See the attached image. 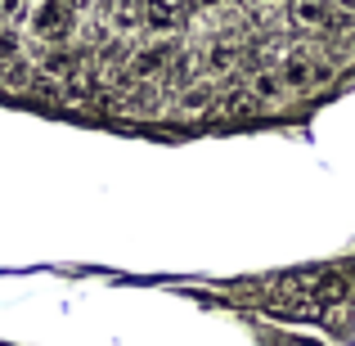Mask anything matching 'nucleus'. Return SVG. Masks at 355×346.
I'll use <instances>...</instances> for the list:
<instances>
[{"mask_svg":"<svg viewBox=\"0 0 355 346\" xmlns=\"http://www.w3.org/2000/svg\"><path fill=\"white\" fill-rule=\"evenodd\" d=\"M351 36H355V32H351Z\"/></svg>","mask_w":355,"mask_h":346,"instance_id":"nucleus-18","label":"nucleus"},{"mask_svg":"<svg viewBox=\"0 0 355 346\" xmlns=\"http://www.w3.org/2000/svg\"><path fill=\"white\" fill-rule=\"evenodd\" d=\"M5 81H9V90H23L27 86V68H23V63H18V68H9Z\"/></svg>","mask_w":355,"mask_h":346,"instance_id":"nucleus-12","label":"nucleus"},{"mask_svg":"<svg viewBox=\"0 0 355 346\" xmlns=\"http://www.w3.org/2000/svg\"><path fill=\"white\" fill-rule=\"evenodd\" d=\"M27 23H32V36H41V41H68L77 32V14L63 0H41Z\"/></svg>","mask_w":355,"mask_h":346,"instance_id":"nucleus-1","label":"nucleus"},{"mask_svg":"<svg viewBox=\"0 0 355 346\" xmlns=\"http://www.w3.org/2000/svg\"><path fill=\"white\" fill-rule=\"evenodd\" d=\"M338 5H342V9H355V0H338Z\"/></svg>","mask_w":355,"mask_h":346,"instance_id":"nucleus-16","label":"nucleus"},{"mask_svg":"<svg viewBox=\"0 0 355 346\" xmlns=\"http://www.w3.org/2000/svg\"><path fill=\"white\" fill-rule=\"evenodd\" d=\"M18 9V0H0V14H14Z\"/></svg>","mask_w":355,"mask_h":346,"instance_id":"nucleus-13","label":"nucleus"},{"mask_svg":"<svg viewBox=\"0 0 355 346\" xmlns=\"http://www.w3.org/2000/svg\"><path fill=\"white\" fill-rule=\"evenodd\" d=\"M248 90H252L257 99H279V90H284V86H279V77H275V72H257Z\"/></svg>","mask_w":355,"mask_h":346,"instance_id":"nucleus-10","label":"nucleus"},{"mask_svg":"<svg viewBox=\"0 0 355 346\" xmlns=\"http://www.w3.org/2000/svg\"><path fill=\"white\" fill-rule=\"evenodd\" d=\"M175 108H180V117H207L211 108H216V90H211V81H189V86L180 90V99H175Z\"/></svg>","mask_w":355,"mask_h":346,"instance_id":"nucleus-2","label":"nucleus"},{"mask_svg":"<svg viewBox=\"0 0 355 346\" xmlns=\"http://www.w3.org/2000/svg\"><path fill=\"white\" fill-rule=\"evenodd\" d=\"M166 63H171V45H148V50H139L135 59H130V72H135V77H157Z\"/></svg>","mask_w":355,"mask_h":346,"instance_id":"nucleus-5","label":"nucleus"},{"mask_svg":"<svg viewBox=\"0 0 355 346\" xmlns=\"http://www.w3.org/2000/svg\"><path fill=\"white\" fill-rule=\"evenodd\" d=\"M320 81H329V68H324V63L306 59V54H293V59L284 63V86L306 90V86H320Z\"/></svg>","mask_w":355,"mask_h":346,"instance_id":"nucleus-3","label":"nucleus"},{"mask_svg":"<svg viewBox=\"0 0 355 346\" xmlns=\"http://www.w3.org/2000/svg\"><path fill=\"white\" fill-rule=\"evenodd\" d=\"M193 5H202V9H216V5H220V0H193Z\"/></svg>","mask_w":355,"mask_h":346,"instance_id":"nucleus-14","label":"nucleus"},{"mask_svg":"<svg viewBox=\"0 0 355 346\" xmlns=\"http://www.w3.org/2000/svg\"><path fill=\"white\" fill-rule=\"evenodd\" d=\"M220 113H225V117H248V113H257V95H252L248 86L230 90V95L220 99Z\"/></svg>","mask_w":355,"mask_h":346,"instance_id":"nucleus-7","label":"nucleus"},{"mask_svg":"<svg viewBox=\"0 0 355 346\" xmlns=\"http://www.w3.org/2000/svg\"><path fill=\"white\" fill-rule=\"evenodd\" d=\"M234 59H239L234 45H216V50L207 54V72H230V68H234Z\"/></svg>","mask_w":355,"mask_h":346,"instance_id":"nucleus-11","label":"nucleus"},{"mask_svg":"<svg viewBox=\"0 0 355 346\" xmlns=\"http://www.w3.org/2000/svg\"><path fill=\"white\" fill-rule=\"evenodd\" d=\"M144 23L153 32H175L184 23V0H144Z\"/></svg>","mask_w":355,"mask_h":346,"instance_id":"nucleus-4","label":"nucleus"},{"mask_svg":"<svg viewBox=\"0 0 355 346\" xmlns=\"http://www.w3.org/2000/svg\"><path fill=\"white\" fill-rule=\"evenodd\" d=\"M297 27H329V0H293Z\"/></svg>","mask_w":355,"mask_h":346,"instance_id":"nucleus-6","label":"nucleus"},{"mask_svg":"<svg viewBox=\"0 0 355 346\" xmlns=\"http://www.w3.org/2000/svg\"><path fill=\"white\" fill-rule=\"evenodd\" d=\"M41 72L45 77H72V72H77V54L72 50H50L41 59Z\"/></svg>","mask_w":355,"mask_h":346,"instance_id":"nucleus-8","label":"nucleus"},{"mask_svg":"<svg viewBox=\"0 0 355 346\" xmlns=\"http://www.w3.org/2000/svg\"><path fill=\"white\" fill-rule=\"evenodd\" d=\"M234 5H248V0H234Z\"/></svg>","mask_w":355,"mask_h":346,"instance_id":"nucleus-17","label":"nucleus"},{"mask_svg":"<svg viewBox=\"0 0 355 346\" xmlns=\"http://www.w3.org/2000/svg\"><path fill=\"white\" fill-rule=\"evenodd\" d=\"M63 5H68V9H77V5H90V0H63Z\"/></svg>","mask_w":355,"mask_h":346,"instance_id":"nucleus-15","label":"nucleus"},{"mask_svg":"<svg viewBox=\"0 0 355 346\" xmlns=\"http://www.w3.org/2000/svg\"><path fill=\"white\" fill-rule=\"evenodd\" d=\"M139 18H144V5H139V0H113V27L126 32V27H135Z\"/></svg>","mask_w":355,"mask_h":346,"instance_id":"nucleus-9","label":"nucleus"}]
</instances>
